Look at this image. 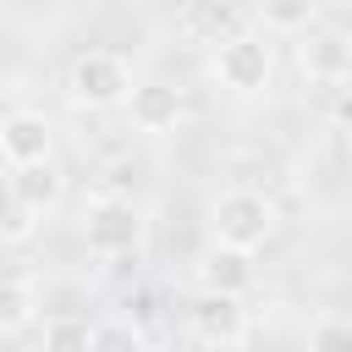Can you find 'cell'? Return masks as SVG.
I'll return each mask as SVG.
<instances>
[{"instance_id": "6", "label": "cell", "mask_w": 352, "mask_h": 352, "mask_svg": "<svg viewBox=\"0 0 352 352\" xmlns=\"http://www.w3.org/2000/svg\"><path fill=\"white\" fill-rule=\"evenodd\" d=\"M297 38H302V44H297V66H302L308 82L341 88V82L352 77V44H346L341 28H308V33H297Z\"/></svg>"}, {"instance_id": "17", "label": "cell", "mask_w": 352, "mask_h": 352, "mask_svg": "<svg viewBox=\"0 0 352 352\" xmlns=\"http://www.w3.org/2000/svg\"><path fill=\"white\" fill-rule=\"evenodd\" d=\"M143 6H160V0H143Z\"/></svg>"}, {"instance_id": "14", "label": "cell", "mask_w": 352, "mask_h": 352, "mask_svg": "<svg viewBox=\"0 0 352 352\" xmlns=\"http://www.w3.org/2000/svg\"><path fill=\"white\" fill-rule=\"evenodd\" d=\"M308 352H352V319L346 314H319L308 330Z\"/></svg>"}, {"instance_id": "10", "label": "cell", "mask_w": 352, "mask_h": 352, "mask_svg": "<svg viewBox=\"0 0 352 352\" xmlns=\"http://www.w3.org/2000/svg\"><path fill=\"white\" fill-rule=\"evenodd\" d=\"M248 286H253V253L209 242V253L198 258V292H231V297H242Z\"/></svg>"}, {"instance_id": "4", "label": "cell", "mask_w": 352, "mask_h": 352, "mask_svg": "<svg viewBox=\"0 0 352 352\" xmlns=\"http://www.w3.org/2000/svg\"><path fill=\"white\" fill-rule=\"evenodd\" d=\"M66 94H72V104H82V110H121L126 94H132V66H126L116 50H88V55L72 60Z\"/></svg>"}, {"instance_id": "15", "label": "cell", "mask_w": 352, "mask_h": 352, "mask_svg": "<svg viewBox=\"0 0 352 352\" xmlns=\"http://www.w3.org/2000/svg\"><path fill=\"white\" fill-rule=\"evenodd\" d=\"M88 352H143V330L126 324V319H99Z\"/></svg>"}, {"instance_id": "13", "label": "cell", "mask_w": 352, "mask_h": 352, "mask_svg": "<svg viewBox=\"0 0 352 352\" xmlns=\"http://www.w3.org/2000/svg\"><path fill=\"white\" fill-rule=\"evenodd\" d=\"M88 341H94V324L77 314H60L44 324V352H88Z\"/></svg>"}, {"instance_id": "2", "label": "cell", "mask_w": 352, "mask_h": 352, "mask_svg": "<svg viewBox=\"0 0 352 352\" xmlns=\"http://www.w3.org/2000/svg\"><path fill=\"white\" fill-rule=\"evenodd\" d=\"M209 236L226 242V248L258 253V248L275 236V204H270L258 187H226V192L209 204Z\"/></svg>"}, {"instance_id": "16", "label": "cell", "mask_w": 352, "mask_h": 352, "mask_svg": "<svg viewBox=\"0 0 352 352\" xmlns=\"http://www.w3.org/2000/svg\"><path fill=\"white\" fill-rule=\"evenodd\" d=\"M33 226H38V220L16 209V198H11V187H0V242H22V236H28Z\"/></svg>"}, {"instance_id": "5", "label": "cell", "mask_w": 352, "mask_h": 352, "mask_svg": "<svg viewBox=\"0 0 352 352\" xmlns=\"http://www.w3.org/2000/svg\"><path fill=\"white\" fill-rule=\"evenodd\" d=\"M187 330H192V341H204V346H236V341L248 336V308H242V297H231V292H198V297L187 302Z\"/></svg>"}, {"instance_id": "3", "label": "cell", "mask_w": 352, "mask_h": 352, "mask_svg": "<svg viewBox=\"0 0 352 352\" xmlns=\"http://www.w3.org/2000/svg\"><path fill=\"white\" fill-rule=\"evenodd\" d=\"M82 242L99 258H126L143 248V209L121 192H99L82 204Z\"/></svg>"}, {"instance_id": "8", "label": "cell", "mask_w": 352, "mask_h": 352, "mask_svg": "<svg viewBox=\"0 0 352 352\" xmlns=\"http://www.w3.org/2000/svg\"><path fill=\"white\" fill-rule=\"evenodd\" d=\"M6 187H11L16 209H22V214H33V220L55 214V209H60V198H66V176H60V165H55V160L16 165V170L6 176Z\"/></svg>"}, {"instance_id": "9", "label": "cell", "mask_w": 352, "mask_h": 352, "mask_svg": "<svg viewBox=\"0 0 352 352\" xmlns=\"http://www.w3.org/2000/svg\"><path fill=\"white\" fill-rule=\"evenodd\" d=\"M182 110H187L182 104V88H170V82H132V94H126V116L148 138L176 132L182 126Z\"/></svg>"}, {"instance_id": "7", "label": "cell", "mask_w": 352, "mask_h": 352, "mask_svg": "<svg viewBox=\"0 0 352 352\" xmlns=\"http://www.w3.org/2000/svg\"><path fill=\"white\" fill-rule=\"evenodd\" d=\"M0 160L16 170V165H38V160H55V126L38 116V110H11L0 116Z\"/></svg>"}, {"instance_id": "12", "label": "cell", "mask_w": 352, "mask_h": 352, "mask_svg": "<svg viewBox=\"0 0 352 352\" xmlns=\"http://www.w3.org/2000/svg\"><path fill=\"white\" fill-rule=\"evenodd\" d=\"M258 22L270 33H308L319 22V0H258Z\"/></svg>"}, {"instance_id": "11", "label": "cell", "mask_w": 352, "mask_h": 352, "mask_svg": "<svg viewBox=\"0 0 352 352\" xmlns=\"http://www.w3.org/2000/svg\"><path fill=\"white\" fill-rule=\"evenodd\" d=\"M33 319H38L33 280H0V336H22Z\"/></svg>"}, {"instance_id": "1", "label": "cell", "mask_w": 352, "mask_h": 352, "mask_svg": "<svg viewBox=\"0 0 352 352\" xmlns=\"http://www.w3.org/2000/svg\"><path fill=\"white\" fill-rule=\"evenodd\" d=\"M209 77L226 88V94H236V99H253V94H264L270 88V77H275V44L264 38V33H226L220 44H214V55H209Z\"/></svg>"}]
</instances>
